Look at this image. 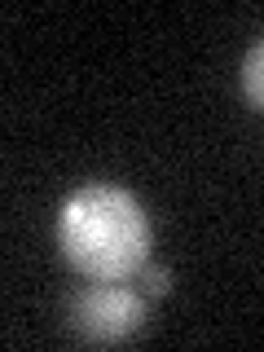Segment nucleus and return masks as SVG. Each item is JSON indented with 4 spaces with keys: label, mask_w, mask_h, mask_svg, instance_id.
<instances>
[{
    "label": "nucleus",
    "mask_w": 264,
    "mask_h": 352,
    "mask_svg": "<svg viewBox=\"0 0 264 352\" xmlns=\"http://www.w3.org/2000/svg\"><path fill=\"white\" fill-rule=\"evenodd\" d=\"M58 247L88 282H128L150 260V216L119 185H84L58 212Z\"/></svg>",
    "instance_id": "obj_1"
},
{
    "label": "nucleus",
    "mask_w": 264,
    "mask_h": 352,
    "mask_svg": "<svg viewBox=\"0 0 264 352\" xmlns=\"http://www.w3.org/2000/svg\"><path fill=\"white\" fill-rule=\"evenodd\" d=\"M71 326L88 344H124L146 326V300L128 282H97L71 300Z\"/></svg>",
    "instance_id": "obj_2"
},
{
    "label": "nucleus",
    "mask_w": 264,
    "mask_h": 352,
    "mask_svg": "<svg viewBox=\"0 0 264 352\" xmlns=\"http://www.w3.org/2000/svg\"><path fill=\"white\" fill-rule=\"evenodd\" d=\"M242 93H247V102L256 110H264V40L242 62Z\"/></svg>",
    "instance_id": "obj_3"
},
{
    "label": "nucleus",
    "mask_w": 264,
    "mask_h": 352,
    "mask_svg": "<svg viewBox=\"0 0 264 352\" xmlns=\"http://www.w3.org/2000/svg\"><path fill=\"white\" fill-rule=\"evenodd\" d=\"M141 278H146V291H150V295H168V291H172V273L163 269V264H150V269H141Z\"/></svg>",
    "instance_id": "obj_4"
}]
</instances>
